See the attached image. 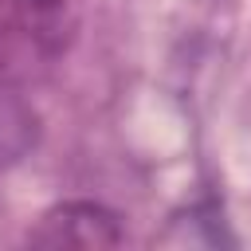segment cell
<instances>
[{
    "instance_id": "cell-1",
    "label": "cell",
    "mask_w": 251,
    "mask_h": 251,
    "mask_svg": "<svg viewBox=\"0 0 251 251\" xmlns=\"http://www.w3.org/2000/svg\"><path fill=\"white\" fill-rule=\"evenodd\" d=\"M122 220L106 204L94 200H67L39 216V224L27 231V243L39 247H114L122 243Z\"/></svg>"
},
{
    "instance_id": "cell-2",
    "label": "cell",
    "mask_w": 251,
    "mask_h": 251,
    "mask_svg": "<svg viewBox=\"0 0 251 251\" xmlns=\"http://www.w3.org/2000/svg\"><path fill=\"white\" fill-rule=\"evenodd\" d=\"M31 47L43 59L63 55L78 31V0H8Z\"/></svg>"
},
{
    "instance_id": "cell-3",
    "label": "cell",
    "mask_w": 251,
    "mask_h": 251,
    "mask_svg": "<svg viewBox=\"0 0 251 251\" xmlns=\"http://www.w3.org/2000/svg\"><path fill=\"white\" fill-rule=\"evenodd\" d=\"M39 137V118L20 90V78H0V165L31 153Z\"/></svg>"
},
{
    "instance_id": "cell-4",
    "label": "cell",
    "mask_w": 251,
    "mask_h": 251,
    "mask_svg": "<svg viewBox=\"0 0 251 251\" xmlns=\"http://www.w3.org/2000/svg\"><path fill=\"white\" fill-rule=\"evenodd\" d=\"M24 51H35L27 31L20 27L16 12L8 0H0V78H20V63H24ZM39 55V51H35Z\"/></svg>"
}]
</instances>
